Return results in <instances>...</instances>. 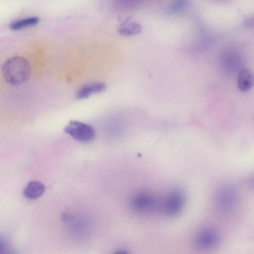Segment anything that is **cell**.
<instances>
[{
    "instance_id": "obj_1",
    "label": "cell",
    "mask_w": 254,
    "mask_h": 254,
    "mask_svg": "<svg viewBox=\"0 0 254 254\" xmlns=\"http://www.w3.org/2000/svg\"><path fill=\"white\" fill-rule=\"evenodd\" d=\"M4 80L8 84L18 86L29 79L31 68L27 60L21 56H14L7 59L1 67Z\"/></svg>"
},
{
    "instance_id": "obj_2",
    "label": "cell",
    "mask_w": 254,
    "mask_h": 254,
    "mask_svg": "<svg viewBox=\"0 0 254 254\" xmlns=\"http://www.w3.org/2000/svg\"><path fill=\"white\" fill-rule=\"evenodd\" d=\"M64 131L74 139L82 142H90L95 137V130L90 125L78 121H71Z\"/></svg>"
},
{
    "instance_id": "obj_3",
    "label": "cell",
    "mask_w": 254,
    "mask_h": 254,
    "mask_svg": "<svg viewBox=\"0 0 254 254\" xmlns=\"http://www.w3.org/2000/svg\"><path fill=\"white\" fill-rule=\"evenodd\" d=\"M215 200L219 209L223 211H229L236 206L238 202V195L236 191L232 187L222 186L217 190Z\"/></svg>"
},
{
    "instance_id": "obj_4",
    "label": "cell",
    "mask_w": 254,
    "mask_h": 254,
    "mask_svg": "<svg viewBox=\"0 0 254 254\" xmlns=\"http://www.w3.org/2000/svg\"><path fill=\"white\" fill-rule=\"evenodd\" d=\"M185 193L181 190H172L165 200L164 209L166 214L171 216L180 214L185 206Z\"/></svg>"
},
{
    "instance_id": "obj_5",
    "label": "cell",
    "mask_w": 254,
    "mask_h": 254,
    "mask_svg": "<svg viewBox=\"0 0 254 254\" xmlns=\"http://www.w3.org/2000/svg\"><path fill=\"white\" fill-rule=\"evenodd\" d=\"M159 206L157 198L148 193H140L136 195L131 201L132 209L138 212H149L156 210Z\"/></svg>"
},
{
    "instance_id": "obj_6",
    "label": "cell",
    "mask_w": 254,
    "mask_h": 254,
    "mask_svg": "<svg viewBox=\"0 0 254 254\" xmlns=\"http://www.w3.org/2000/svg\"><path fill=\"white\" fill-rule=\"evenodd\" d=\"M219 236L217 231L212 228H205L200 231L195 238L196 246L203 249L215 246L218 242Z\"/></svg>"
},
{
    "instance_id": "obj_7",
    "label": "cell",
    "mask_w": 254,
    "mask_h": 254,
    "mask_svg": "<svg viewBox=\"0 0 254 254\" xmlns=\"http://www.w3.org/2000/svg\"><path fill=\"white\" fill-rule=\"evenodd\" d=\"M237 85L242 92L250 90L254 85V73L251 70L243 68L239 70Z\"/></svg>"
},
{
    "instance_id": "obj_8",
    "label": "cell",
    "mask_w": 254,
    "mask_h": 254,
    "mask_svg": "<svg viewBox=\"0 0 254 254\" xmlns=\"http://www.w3.org/2000/svg\"><path fill=\"white\" fill-rule=\"evenodd\" d=\"M106 88L105 84L102 82L88 83L79 88L77 92L76 96L79 99H86L92 94L104 91Z\"/></svg>"
},
{
    "instance_id": "obj_9",
    "label": "cell",
    "mask_w": 254,
    "mask_h": 254,
    "mask_svg": "<svg viewBox=\"0 0 254 254\" xmlns=\"http://www.w3.org/2000/svg\"><path fill=\"white\" fill-rule=\"evenodd\" d=\"M45 190L44 185L38 181L29 182L23 192V195L29 199H35L41 196Z\"/></svg>"
},
{
    "instance_id": "obj_10",
    "label": "cell",
    "mask_w": 254,
    "mask_h": 254,
    "mask_svg": "<svg viewBox=\"0 0 254 254\" xmlns=\"http://www.w3.org/2000/svg\"><path fill=\"white\" fill-rule=\"evenodd\" d=\"M118 30L120 35L125 36H131L140 33L141 27L136 22L127 20L120 25Z\"/></svg>"
},
{
    "instance_id": "obj_11",
    "label": "cell",
    "mask_w": 254,
    "mask_h": 254,
    "mask_svg": "<svg viewBox=\"0 0 254 254\" xmlns=\"http://www.w3.org/2000/svg\"><path fill=\"white\" fill-rule=\"evenodd\" d=\"M39 21V18L37 16L29 17L12 22L9 25V28L12 30L17 31L34 26Z\"/></svg>"
},
{
    "instance_id": "obj_12",
    "label": "cell",
    "mask_w": 254,
    "mask_h": 254,
    "mask_svg": "<svg viewBox=\"0 0 254 254\" xmlns=\"http://www.w3.org/2000/svg\"><path fill=\"white\" fill-rule=\"evenodd\" d=\"M223 63L230 68V66L231 68H234L235 69L236 67H238V64L241 63V57L237 54L233 52H228L226 53L223 57Z\"/></svg>"
},
{
    "instance_id": "obj_13",
    "label": "cell",
    "mask_w": 254,
    "mask_h": 254,
    "mask_svg": "<svg viewBox=\"0 0 254 254\" xmlns=\"http://www.w3.org/2000/svg\"><path fill=\"white\" fill-rule=\"evenodd\" d=\"M188 0H172L166 9L169 15L177 13L182 11L187 5Z\"/></svg>"
},
{
    "instance_id": "obj_14",
    "label": "cell",
    "mask_w": 254,
    "mask_h": 254,
    "mask_svg": "<svg viewBox=\"0 0 254 254\" xmlns=\"http://www.w3.org/2000/svg\"><path fill=\"white\" fill-rule=\"evenodd\" d=\"M245 24L247 26H253L254 25V16L252 17L249 18L245 22Z\"/></svg>"
},
{
    "instance_id": "obj_15",
    "label": "cell",
    "mask_w": 254,
    "mask_h": 254,
    "mask_svg": "<svg viewBox=\"0 0 254 254\" xmlns=\"http://www.w3.org/2000/svg\"><path fill=\"white\" fill-rule=\"evenodd\" d=\"M252 183L254 186V176L253 177V178L252 179Z\"/></svg>"
},
{
    "instance_id": "obj_16",
    "label": "cell",
    "mask_w": 254,
    "mask_h": 254,
    "mask_svg": "<svg viewBox=\"0 0 254 254\" xmlns=\"http://www.w3.org/2000/svg\"><path fill=\"white\" fill-rule=\"evenodd\" d=\"M253 121H254V117H253Z\"/></svg>"
}]
</instances>
